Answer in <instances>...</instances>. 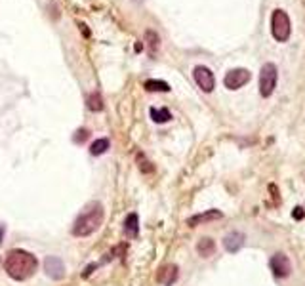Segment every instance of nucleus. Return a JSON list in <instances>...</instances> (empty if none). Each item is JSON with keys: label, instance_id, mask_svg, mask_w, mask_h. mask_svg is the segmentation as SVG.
<instances>
[{"label": "nucleus", "instance_id": "obj_17", "mask_svg": "<svg viewBox=\"0 0 305 286\" xmlns=\"http://www.w3.org/2000/svg\"><path fill=\"white\" fill-rule=\"evenodd\" d=\"M109 145H111V142H109L107 138H99V140H95V142L90 145V153L94 155V157L103 155V153L109 149Z\"/></svg>", "mask_w": 305, "mask_h": 286}, {"label": "nucleus", "instance_id": "obj_2", "mask_svg": "<svg viewBox=\"0 0 305 286\" xmlns=\"http://www.w3.org/2000/svg\"><path fill=\"white\" fill-rule=\"evenodd\" d=\"M105 217V210L101 202H90L84 206V210L76 215L74 223L71 227V233L74 237H90L92 233H95Z\"/></svg>", "mask_w": 305, "mask_h": 286}, {"label": "nucleus", "instance_id": "obj_13", "mask_svg": "<svg viewBox=\"0 0 305 286\" xmlns=\"http://www.w3.org/2000/svg\"><path fill=\"white\" fill-rule=\"evenodd\" d=\"M197 252H198V256H202V258H210V256H214V252H215L214 238H210V237L200 238L198 244H197Z\"/></svg>", "mask_w": 305, "mask_h": 286}, {"label": "nucleus", "instance_id": "obj_19", "mask_svg": "<svg viewBox=\"0 0 305 286\" xmlns=\"http://www.w3.org/2000/svg\"><path fill=\"white\" fill-rule=\"evenodd\" d=\"M292 215H294V219H298V221H300V219H304L305 217L304 208H302V206H296V208H294V212H292Z\"/></svg>", "mask_w": 305, "mask_h": 286}, {"label": "nucleus", "instance_id": "obj_8", "mask_svg": "<svg viewBox=\"0 0 305 286\" xmlns=\"http://www.w3.org/2000/svg\"><path fill=\"white\" fill-rule=\"evenodd\" d=\"M44 271H46V275H48L50 279H54V281L65 279V263H63L59 258H55V256H48V258L44 260Z\"/></svg>", "mask_w": 305, "mask_h": 286}, {"label": "nucleus", "instance_id": "obj_22", "mask_svg": "<svg viewBox=\"0 0 305 286\" xmlns=\"http://www.w3.org/2000/svg\"><path fill=\"white\" fill-rule=\"evenodd\" d=\"M0 265H2V258H0Z\"/></svg>", "mask_w": 305, "mask_h": 286}, {"label": "nucleus", "instance_id": "obj_12", "mask_svg": "<svg viewBox=\"0 0 305 286\" xmlns=\"http://www.w3.org/2000/svg\"><path fill=\"white\" fill-rule=\"evenodd\" d=\"M124 233L128 238H138V235H140V217H138V214L126 215Z\"/></svg>", "mask_w": 305, "mask_h": 286}, {"label": "nucleus", "instance_id": "obj_1", "mask_svg": "<svg viewBox=\"0 0 305 286\" xmlns=\"http://www.w3.org/2000/svg\"><path fill=\"white\" fill-rule=\"evenodd\" d=\"M4 269H6L8 277H12L14 281H27L36 273L38 260L31 252L16 248V250H10L6 254Z\"/></svg>", "mask_w": 305, "mask_h": 286}, {"label": "nucleus", "instance_id": "obj_18", "mask_svg": "<svg viewBox=\"0 0 305 286\" xmlns=\"http://www.w3.org/2000/svg\"><path fill=\"white\" fill-rule=\"evenodd\" d=\"M88 136H90V132H88V130H84V128H80L72 140H74V143H82L84 140H88Z\"/></svg>", "mask_w": 305, "mask_h": 286}, {"label": "nucleus", "instance_id": "obj_10", "mask_svg": "<svg viewBox=\"0 0 305 286\" xmlns=\"http://www.w3.org/2000/svg\"><path fill=\"white\" fill-rule=\"evenodd\" d=\"M178 275H180V269H178V265L168 263V265L161 267L159 275H157V281L162 283L164 286H172L176 281H178Z\"/></svg>", "mask_w": 305, "mask_h": 286}, {"label": "nucleus", "instance_id": "obj_14", "mask_svg": "<svg viewBox=\"0 0 305 286\" xmlns=\"http://www.w3.org/2000/svg\"><path fill=\"white\" fill-rule=\"evenodd\" d=\"M149 113H151L153 122H157V124H164V122H170V120H172V113H170L166 107H162V109L151 107Z\"/></svg>", "mask_w": 305, "mask_h": 286}, {"label": "nucleus", "instance_id": "obj_11", "mask_svg": "<svg viewBox=\"0 0 305 286\" xmlns=\"http://www.w3.org/2000/svg\"><path fill=\"white\" fill-rule=\"evenodd\" d=\"M221 217H223V214H221L219 210H206V212H202V214H197V215H193V217H189V219H187V225L197 227V225L214 221V219H221Z\"/></svg>", "mask_w": 305, "mask_h": 286}, {"label": "nucleus", "instance_id": "obj_3", "mask_svg": "<svg viewBox=\"0 0 305 286\" xmlns=\"http://www.w3.org/2000/svg\"><path fill=\"white\" fill-rule=\"evenodd\" d=\"M271 33L275 36V40L279 42H286L292 33V23L284 10H275L271 14Z\"/></svg>", "mask_w": 305, "mask_h": 286}, {"label": "nucleus", "instance_id": "obj_9", "mask_svg": "<svg viewBox=\"0 0 305 286\" xmlns=\"http://www.w3.org/2000/svg\"><path fill=\"white\" fill-rule=\"evenodd\" d=\"M244 240H246V237L242 233L231 231L223 237V248L227 252H231V254H235V252H238L244 246Z\"/></svg>", "mask_w": 305, "mask_h": 286}, {"label": "nucleus", "instance_id": "obj_7", "mask_svg": "<svg viewBox=\"0 0 305 286\" xmlns=\"http://www.w3.org/2000/svg\"><path fill=\"white\" fill-rule=\"evenodd\" d=\"M250 78H252V74L248 69H231V71L225 74L223 84H225L227 90H238V88H242Z\"/></svg>", "mask_w": 305, "mask_h": 286}, {"label": "nucleus", "instance_id": "obj_5", "mask_svg": "<svg viewBox=\"0 0 305 286\" xmlns=\"http://www.w3.org/2000/svg\"><path fill=\"white\" fill-rule=\"evenodd\" d=\"M193 76H195V82L198 84V88L206 94H210L212 90L215 88V78H214V72L210 71L208 67L204 65H197L193 69Z\"/></svg>", "mask_w": 305, "mask_h": 286}, {"label": "nucleus", "instance_id": "obj_16", "mask_svg": "<svg viewBox=\"0 0 305 286\" xmlns=\"http://www.w3.org/2000/svg\"><path fill=\"white\" fill-rule=\"evenodd\" d=\"M86 105L90 111L94 113H97V111H101L103 109V99H101V94L99 92H92L90 95L86 97Z\"/></svg>", "mask_w": 305, "mask_h": 286}, {"label": "nucleus", "instance_id": "obj_15", "mask_svg": "<svg viewBox=\"0 0 305 286\" xmlns=\"http://www.w3.org/2000/svg\"><path fill=\"white\" fill-rule=\"evenodd\" d=\"M143 86L147 92H170V84L164 80H157V78H149L145 80Z\"/></svg>", "mask_w": 305, "mask_h": 286}, {"label": "nucleus", "instance_id": "obj_4", "mask_svg": "<svg viewBox=\"0 0 305 286\" xmlns=\"http://www.w3.org/2000/svg\"><path fill=\"white\" fill-rule=\"evenodd\" d=\"M277 80H279V71L275 63H265L259 71V94L263 97H271L273 92L277 88Z\"/></svg>", "mask_w": 305, "mask_h": 286}, {"label": "nucleus", "instance_id": "obj_21", "mask_svg": "<svg viewBox=\"0 0 305 286\" xmlns=\"http://www.w3.org/2000/svg\"><path fill=\"white\" fill-rule=\"evenodd\" d=\"M4 233H6V227H4V225H0V244L4 242Z\"/></svg>", "mask_w": 305, "mask_h": 286}, {"label": "nucleus", "instance_id": "obj_20", "mask_svg": "<svg viewBox=\"0 0 305 286\" xmlns=\"http://www.w3.org/2000/svg\"><path fill=\"white\" fill-rule=\"evenodd\" d=\"M92 269H95V263H92L90 267H86V269H84V273H82V277H84V279H86V277H90Z\"/></svg>", "mask_w": 305, "mask_h": 286}, {"label": "nucleus", "instance_id": "obj_6", "mask_svg": "<svg viewBox=\"0 0 305 286\" xmlns=\"http://www.w3.org/2000/svg\"><path fill=\"white\" fill-rule=\"evenodd\" d=\"M269 265H271L273 275L279 277V279H284V277H288V275L292 273V263H290L286 254H282V252H277V254L271 256Z\"/></svg>", "mask_w": 305, "mask_h": 286}]
</instances>
